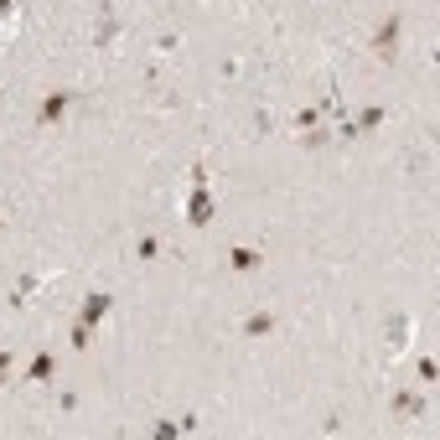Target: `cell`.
I'll list each match as a JSON object with an SVG mask.
<instances>
[{
	"instance_id": "cell-1",
	"label": "cell",
	"mask_w": 440,
	"mask_h": 440,
	"mask_svg": "<svg viewBox=\"0 0 440 440\" xmlns=\"http://www.w3.org/2000/svg\"><path fill=\"white\" fill-rule=\"evenodd\" d=\"M399 26H404V16H389L383 32L373 36V52H378V58H394V52H399Z\"/></svg>"
},
{
	"instance_id": "cell-2",
	"label": "cell",
	"mask_w": 440,
	"mask_h": 440,
	"mask_svg": "<svg viewBox=\"0 0 440 440\" xmlns=\"http://www.w3.org/2000/svg\"><path fill=\"white\" fill-rule=\"evenodd\" d=\"M73 99H78V93H73V88H62V93H52V99H47V104H42V109H36V125H58V119H62V109H68V104H73Z\"/></svg>"
},
{
	"instance_id": "cell-3",
	"label": "cell",
	"mask_w": 440,
	"mask_h": 440,
	"mask_svg": "<svg viewBox=\"0 0 440 440\" xmlns=\"http://www.w3.org/2000/svg\"><path fill=\"white\" fill-rule=\"evenodd\" d=\"M394 415H399V419H415V415H425V394H419V389H404V394L394 399Z\"/></svg>"
},
{
	"instance_id": "cell-4",
	"label": "cell",
	"mask_w": 440,
	"mask_h": 440,
	"mask_svg": "<svg viewBox=\"0 0 440 440\" xmlns=\"http://www.w3.org/2000/svg\"><path fill=\"white\" fill-rule=\"evenodd\" d=\"M186 218L197 223V228L212 218V197H208V186H192V212H186Z\"/></svg>"
},
{
	"instance_id": "cell-5",
	"label": "cell",
	"mask_w": 440,
	"mask_h": 440,
	"mask_svg": "<svg viewBox=\"0 0 440 440\" xmlns=\"http://www.w3.org/2000/svg\"><path fill=\"white\" fill-rule=\"evenodd\" d=\"M109 306H114V295H93V301L78 311V326H88V332H93V321H99V316H104Z\"/></svg>"
},
{
	"instance_id": "cell-6",
	"label": "cell",
	"mask_w": 440,
	"mask_h": 440,
	"mask_svg": "<svg viewBox=\"0 0 440 440\" xmlns=\"http://www.w3.org/2000/svg\"><path fill=\"white\" fill-rule=\"evenodd\" d=\"M114 32H119V21H114V5H104V21H99V36H93V42H99V47H109V42H114Z\"/></svg>"
},
{
	"instance_id": "cell-7",
	"label": "cell",
	"mask_w": 440,
	"mask_h": 440,
	"mask_svg": "<svg viewBox=\"0 0 440 440\" xmlns=\"http://www.w3.org/2000/svg\"><path fill=\"white\" fill-rule=\"evenodd\" d=\"M243 332H249V337H265V332H275V316H269V311L249 316V321H243Z\"/></svg>"
},
{
	"instance_id": "cell-8",
	"label": "cell",
	"mask_w": 440,
	"mask_h": 440,
	"mask_svg": "<svg viewBox=\"0 0 440 440\" xmlns=\"http://www.w3.org/2000/svg\"><path fill=\"white\" fill-rule=\"evenodd\" d=\"M52 368H58V363H52V352H36V358H32V378H36V383L52 378Z\"/></svg>"
},
{
	"instance_id": "cell-9",
	"label": "cell",
	"mask_w": 440,
	"mask_h": 440,
	"mask_svg": "<svg viewBox=\"0 0 440 440\" xmlns=\"http://www.w3.org/2000/svg\"><path fill=\"white\" fill-rule=\"evenodd\" d=\"M135 254H140V259H156V254H161V239H156V233H145V239L135 243Z\"/></svg>"
},
{
	"instance_id": "cell-10",
	"label": "cell",
	"mask_w": 440,
	"mask_h": 440,
	"mask_svg": "<svg viewBox=\"0 0 440 440\" xmlns=\"http://www.w3.org/2000/svg\"><path fill=\"white\" fill-rule=\"evenodd\" d=\"M254 265H259L254 249H233V269H254Z\"/></svg>"
},
{
	"instance_id": "cell-11",
	"label": "cell",
	"mask_w": 440,
	"mask_h": 440,
	"mask_svg": "<svg viewBox=\"0 0 440 440\" xmlns=\"http://www.w3.org/2000/svg\"><path fill=\"white\" fill-rule=\"evenodd\" d=\"M11 378V352H0V383Z\"/></svg>"
},
{
	"instance_id": "cell-12",
	"label": "cell",
	"mask_w": 440,
	"mask_h": 440,
	"mask_svg": "<svg viewBox=\"0 0 440 440\" xmlns=\"http://www.w3.org/2000/svg\"><path fill=\"white\" fill-rule=\"evenodd\" d=\"M16 5H21V0H0V16H11V11H16Z\"/></svg>"
},
{
	"instance_id": "cell-13",
	"label": "cell",
	"mask_w": 440,
	"mask_h": 440,
	"mask_svg": "<svg viewBox=\"0 0 440 440\" xmlns=\"http://www.w3.org/2000/svg\"><path fill=\"white\" fill-rule=\"evenodd\" d=\"M0 218H5V212H0Z\"/></svg>"
}]
</instances>
